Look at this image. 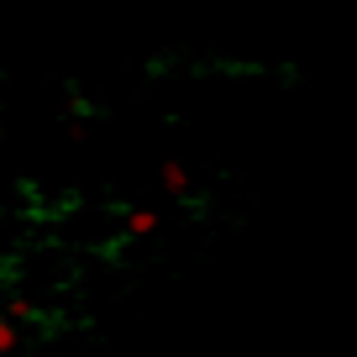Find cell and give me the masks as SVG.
Listing matches in <instances>:
<instances>
[{"label": "cell", "mask_w": 357, "mask_h": 357, "mask_svg": "<svg viewBox=\"0 0 357 357\" xmlns=\"http://www.w3.org/2000/svg\"><path fill=\"white\" fill-rule=\"evenodd\" d=\"M0 357H16V321H6V310H0Z\"/></svg>", "instance_id": "obj_4"}, {"label": "cell", "mask_w": 357, "mask_h": 357, "mask_svg": "<svg viewBox=\"0 0 357 357\" xmlns=\"http://www.w3.org/2000/svg\"><path fill=\"white\" fill-rule=\"evenodd\" d=\"M163 190L168 195H190V168L184 163H163Z\"/></svg>", "instance_id": "obj_2"}, {"label": "cell", "mask_w": 357, "mask_h": 357, "mask_svg": "<svg viewBox=\"0 0 357 357\" xmlns=\"http://www.w3.org/2000/svg\"><path fill=\"white\" fill-rule=\"evenodd\" d=\"M37 315H43V310H37V305L26 300V294H11V300H6V321H16V326H32Z\"/></svg>", "instance_id": "obj_1"}, {"label": "cell", "mask_w": 357, "mask_h": 357, "mask_svg": "<svg viewBox=\"0 0 357 357\" xmlns=\"http://www.w3.org/2000/svg\"><path fill=\"white\" fill-rule=\"evenodd\" d=\"M126 231H132V236H153L158 231V215L153 211H132V215H126Z\"/></svg>", "instance_id": "obj_3"}]
</instances>
